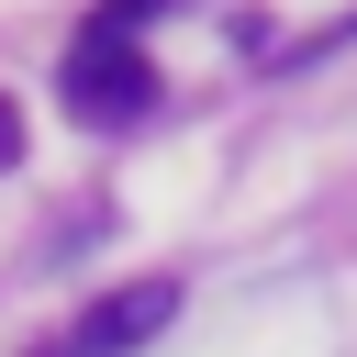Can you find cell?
I'll return each instance as SVG.
<instances>
[{
    "label": "cell",
    "instance_id": "obj_1",
    "mask_svg": "<svg viewBox=\"0 0 357 357\" xmlns=\"http://www.w3.org/2000/svg\"><path fill=\"white\" fill-rule=\"evenodd\" d=\"M67 112H78V123H145V112H156V67H145L123 33H78V56H67Z\"/></svg>",
    "mask_w": 357,
    "mask_h": 357
},
{
    "label": "cell",
    "instance_id": "obj_2",
    "mask_svg": "<svg viewBox=\"0 0 357 357\" xmlns=\"http://www.w3.org/2000/svg\"><path fill=\"white\" fill-rule=\"evenodd\" d=\"M178 324V279H123V290H100L89 312H78V357H134L145 335H167Z\"/></svg>",
    "mask_w": 357,
    "mask_h": 357
},
{
    "label": "cell",
    "instance_id": "obj_3",
    "mask_svg": "<svg viewBox=\"0 0 357 357\" xmlns=\"http://www.w3.org/2000/svg\"><path fill=\"white\" fill-rule=\"evenodd\" d=\"M156 11H167V0H100L89 33H123V45H134V22H156Z\"/></svg>",
    "mask_w": 357,
    "mask_h": 357
},
{
    "label": "cell",
    "instance_id": "obj_4",
    "mask_svg": "<svg viewBox=\"0 0 357 357\" xmlns=\"http://www.w3.org/2000/svg\"><path fill=\"white\" fill-rule=\"evenodd\" d=\"M22 156V112H11V89H0V167Z\"/></svg>",
    "mask_w": 357,
    "mask_h": 357
},
{
    "label": "cell",
    "instance_id": "obj_5",
    "mask_svg": "<svg viewBox=\"0 0 357 357\" xmlns=\"http://www.w3.org/2000/svg\"><path fill=\"white\" fill-rule=\"evenodd\" d=\"M33 357H78V346H67V335H56V346H33Z\"/></svg>",
    "mask_w": 357,
    "mask_h": 357
}]
</instances>
